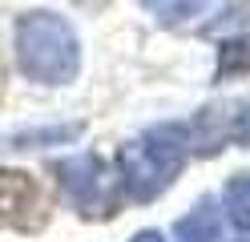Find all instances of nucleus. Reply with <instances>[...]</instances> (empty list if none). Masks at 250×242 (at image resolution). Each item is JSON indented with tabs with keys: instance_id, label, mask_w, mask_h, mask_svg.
Segmentation results:
<instances>
[{
	"instance_id": "f257e3e1",
	"label": "nucleus",
	"mask_w": 250,
	"mask_h": 242,
	"mask_svg": "<svg viewBox=\"0 0 250 242\" xmlns=\"http://www.w3.org/2000/svg\"><path fill=\"white\" fill-rule=\"evenodd\" d=\"M17 65L37 85H69L81 69V41L57 12H24L17 21Z\"/></svg>"
},
{
	"instance_id": "f03ea898",
	"label": "nucleus",
	"mask_w": 250,
	"mask_h": 242,
	"mask_svg": "<svg viewBox=\"0 0 250 242\" xmlns=\"http://www.w3.org/2000/svg\"><path fill=\"white\" fill-rule=\"evenodd\" d=\"M186 150H190V125H153L142 141L121 145L117 174L133 202H149L178 177Z\"/></svg>"
},
{
	"instance_id": "7ed1b4c3",
	"label": "nucleus",
	"mask_w": 250,
	"mask_h": 242,
	"mask_svg": "<svg viewBox=\"0 0 250 242\" xmlns=\"http://www.w3.org/2000/svg\"><path fill=\"white\" fill-rule=\"evenodd\" d=\"M57 177H61L65 198L81 210L85 218H109L117 210L121 174H113L97 154H81V157L57 161Z\"/></svg>"
},
{
	"instance_id": "20e7f679",
	"label": "nucleus",
	"mask_w": 250,
	"mask_h": 242,
	"mask_svg": "<svg viewBox=\"0 0 250 242\" xmlns=\"http://www.w3.org/2000/svg\"><path fill=\"white\" fill-rule=\"evenodd\" d=\"M222 141H238L250 145V97L246 101H234V105H214V109H202L194 125H190V145L198 154H214Z\"/></svg>"
},
{
	"instance_id": "39448f33",
	"label": "nucleus",
	"mask_w": 250,
	"mask_h": 242,
	"mask_svg": "<svg viewBox=\"0 0 250 242\" xmlns=\"http://www.w3.org/2000/svg\"><path fill=\"white\" fill-rule=\"evenodd\" d=\"M41 206V190L21 170H0V226H28V214Z\"/></svg>"
},
{
	"instance_id": "423d86ee",
	"label": "nucleus",
	"mask_w": 250,
	"mask_h": 242,
	"mask_svg": "<svg viewBox=\"0 0 250 242\" xmlns=\"http://www.w3.org/2000/svg\"><path fill=\"white\" fill-rule=\"evenodd\" d=\"M178 242H218V234H222V218H218L214 202H202L194 214H186L178 226Z\"/></svg>"
},
{
	"instance_id": "0eeeda50",
	"label": "nucleus",
	"mask_w": 250,
	"mask_h": 242,
	"mask_svg": "<svg viewBox=\"0 0 250 242\" xmlns=\"http://www.w3.org/2000/svg\"><path fill=\"white\" fill-rule=\"evenodd\" d=\"M142 8L153 12L162 24H186V21H194V16L202 12H210L214 8V0H142Z\"/></svg>"
},
{
	"instance_id": "6e6552de",
	"label": "nucleus",
	"mask_w": 250,
	"mask_h": 242,
	"mask_svg": "<svg viewBox=\"0 0 250 242\" xmlns=\"http://www.w3.org/2000/svg\"><path fill=\"white\" fill-rule=\"evenodd\" d=\"M234 73H250V37H230L218 48V81Z\"/></svg>"
},
{
	"instance_id": "1a4fd4ad",
	"label": "nucleus",
	"mask_w": 250,
	"mask_h": 242,
	"mask_svg": "<svg viewBox=\"0 0 250 242\" xmlns=\"http://www.w3.org/2000/svg\"><path fill=\"white\" fill-rule=\"evenodd\" d=\"M222 202H226L230 222L250 234V177H234V182L226 186V194H222Z\"/></svg>"
},
{
	"instance_id": "9d476101",
	"label": "nucleus",
	"mask_w": 250,
	"mask_h": 242,
	"mask_svg": "<svg viewBox=\"0 0 250 242\" xmlns=\"http://www.w3.org/2000/svg\"><path fill=\"white\" fill-rule=\"evenodd\" d=\"M81 129L77 125H61V129H33V133H21L17 137V150H28V145H37V141H73Z\"/></svg>"
},
{
	"instance_id": "9b49d317",
	"label": "nucleus",
	"mask_w": 250,
	"mask_h": 242,
	"mask_svg": "<svg viewBox=\"0 0 250 242\" xmlns=\"http://www.w3.org/2000/svg\"><path fill=\"white\" fill-rule=\"evenodd\" d=\"M129 242H166V238H162L158 230H142V234H133Z\"/></svg>"
},
{
	"instance_id": "f8f14e48",
	"label": "nucleus",
	"mask_w": 250,
	"mask_h": 242,
	"mask_svg": "<svg viewBox=\"0 0 250 242\" xmlns=\"http://www.w3.org/2000/svg\"><path fill=\"white\" fill-rule=\"evenodd\" d=\"M238 242H250V238H238Z\"/></svg>"
}]
</instances>
